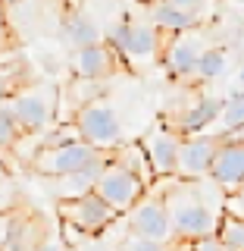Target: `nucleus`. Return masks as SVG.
Segmentation results:
<instances>
[{
	"label": "nucleus",
	"mask_w": 244,
	"mask_h": 251,
	"mask_svg": "<svg viewBox=\"0 0 244 251\" xmlns=\"http://www.w3.org/2000/svg\"><path fill=\"white\" fill-rule=\"evenodd\" d=\"M0 3H3V6H10V3H16V0H0Z\"/></svg>",
	"instance_id": "32"
},
{
	"label": "nucleus",
	"mask_w": 244,
	"mask_h": 251,
	"mask_svg": "<svg viewBox=\"0 0 244 251\" xmlns=\"http://www.w3.org/2000/svg\"><path fill=\"white\" fill-rule=\"evenodd\" d=\"M238 88L244 91V63H241V66H238Z\"/></svg>",
	"instance_id": "31"
},
{
	"label": "nucleus",
	"mask_w": 244,
	"mask_h": 251,
	"mask_svg": "<svg viewBox=\"0 0 244 251\" xmlns=\"http://www.w3.org/2000/svg\"><path fill=\"white\" fill-rule=\"evenodd\" d=\"M203 53V44L198 35L185 31V35H172V41L166 47V66L176 78H191L198 69V60Z\"/></svg>",
	"instance_id": "13"
},
{
	"label": "nucleus",
	"mask_w": 244,
	"mask_h": 251,
	"mask_svg": "<svg viewBox=\"0 0 244 251\" xmlns=\"http://www.w3.org/2000/svg\"><path fill=\"white\" fill-rule=\"evenodd\" d=\"M178 145H182V138L176 135L172 129H154L151 135L144 138V157H147V163H151V170H154V176H163V179H169V176H176V167H178Z\"/></svg>",
	"instance_id": "11"
},
{
	"label": "nucleus",
	"mask_w": 244,
	"mask_h": 251,
	"mask_svg": "<svg viewBox=\"0 0 244 251\" xmlns=\"http://www.w3.org/2000/svg\"><path fill=\"white\" fill-rule=\"evenodd\" d=\"M166 251H191V242H176V245H166Z\"/></svg>",
	"instance_id": "29"
},
{
	"label": "nucleus",
	"mask_w": 244,
	"mask_h": 251,
	"mask_svg": "<svg viewBox=\"0 0 244 251\" xmlns=\"http://www.w3.org/2000/svg\"><path fill=\"white\" fill-rule=\"evenodd\" d=\"M169 210L172 223V239L176 242H200L216 235L219 217H222V204H210V198L200 192V179L182 182L178 188L163 198Z\"/></svg>",
	"instance_id": "1"
},
{
	"label": "nucleus",
	"mask_w": 244,
	"mask_h": 251,
	"mask_svg": "<svg viewBox=\"0 0 244 251\" xmlns=\"http://www.w3.org/2000/svg\"><path fill=\"white\" fill-rule=\"evenodd\" d=\"M35 251H63V245H60L57 239H50V235H44V239H38Z\"/></svg>",
	"instance_id": "28"
},
{
	"label": "nucleus",
	"mask_w": 244,
	"mask_h": 251,
	"mask_svg": "<svg viewBox=\"0 0 244 251\" xmlns=\"http://www.w3.org/2000/svg\"><path fill=\"white\" fill-rule=\"evenodd\" d=\"M222 145V138L213 135V132H200V135H185L182 145H178V167L176 176L185 179V182H194V179H207L210 167H213V157Z\"/></svg>",
	"instance_id": "8"
},
{
	"label": "nucleus",
	"mask_w": 244,
	"mask_h": 251,
	"mask_svg": "<svg viewBox=\"0 0 244 251\" xmlns=\"http://www.w3.org/2000/svg\"><path fill=\"white\" fill-rule=\"evenodd\" d=\"M63 251H75V248H63Z\"/></svg>",
	"instance_id": "33"
},
{
	"label": "nucleus",
	"mask_w": 244,
	"mask_h": 251,
	"mask_svg": "<svg viewBox=\"0 0 244 251\" xmlns=\"http://www.w3.org/2000/svg\"><path fill=\"white\" fill-rule=\"evenodd\" d=\"M151 25L156 31H169V35H185V31H191L198 25V16L178 10V6H169L163 3V0H156L151 6Z\"/></svg>",
	"instance_id": "15"
},
{
	"label": "nucleus",
	"mask_w": 244,
	"mask_h": 251,
	"mask_svg": "<svg viewBox=\"0 0 244 251\" xmlns=\"http://www.w3.org/2000/svg\"><path fill=\"white\" fill-rule=\"evenodd\" d=\"M19 138H22L19 123L13 120L10 107L0 104V151H10V148H16V145H19Z\"/></svg>",
	"instance_id": "21"
},
{
	"label": "nucleus",
	"mask_w": 244,
	"mask_h": 251,
	"mask_svg": "<svg viewBox=\"0 0 244 251\" xmlns=\"http://www.w3.org/2000/svg\"><path fill=\"white\" fill-rule=\"evenodd\" d=\"M10 113L19 123L22 135H35V132L50 129L53 113H57V91L53 85H28V88L16 91L10 98Z\"/></svg>",
	"instance_id": "3"
},
{
	"label": "nucleus",
	"mask_w": 244,
	"mask_h": 251,
	"mask_svg": "<svg viewBox=\"0 0 244 251\" xmlns=\"http://www.w3.org/2000/svg\"><path fill=\"white\" fill-rule=\"evenodd\" d=\"M0 179H3V176H0Z\"/></svg>",
	"instance_id": "34"
},
{
	"label": "nucleus",
	"mask_w": 244,
	"mask_h": 251,
	"mask_svg": "<svg viewBox=\"0 0 244 251\" xmlns=\"http://www.w3.org/2000/svg\"><path fill=\"white\" fill-rule=\"evenodd\" d=\"M207 179L222 192H235L244 185V138H222Z\"/></svg>",
	"instance_id": "10"
},
{
	"label": "nucleus",
	"mask_w": 244,
	"mask_h": 251,
	"mask_svg": "<svg viewBox=\"0 0 244 251\" xmlns=\"http://www.w3.org/2000/svg\"><path fill=\"white\" fill-rule=\"evenodd\" d=\"M13 25H10V16H6V6L0 3V53H6L13 47Z\"/></svg>",
	"instance_id": "24"
},
{
	"label": "nucleus",
	"mask_w": 244,
	"mask_h": 251,
	"mask_svg": "<svg viewBox=\"0 0 244 251\" xmlns=\"http://www.w3.org/2000/svg\"><path fill=\"white\" fill-rule=\"evenodd\" d=\"M31 220L25 214H10L6 217V235H3V248L0 251H35L38 239L31 235Z\"/></svg>",
	"instance_id": "17"
},
{
	"label": "nucleus",
	"mask_w": 244,
	"mask_h": 251,
	"mask_svg": "<svg viewBox=\"0 0 244 251\" xmlns=\"http://www.w3.org/2000/svg\"><path fill=\"white\" fill-rule=\"evenodd\" d=\"M97 157H104V151L91 148L88 141L82 138H69V141H60V145H47L41 154L35 157V170L41 176H50V179H63V176H72V173L85 170L88 163H94Z\"/></svg>",
	"instance_id": "4"
},
{
	"label": "nucleus",
	"mask_w": 244,
	"mask_h": 251,
	"mask_svg": "<svg viewBox=\"0 0 244 251\" xmlns=\"http://www.w3.org/2000/svg\"><path fill=\"white\" fill-rule=\"evenodd\" d=\"M19 207V188H16L10 179H0V217H10Z\"/></svg>",
	"instance_id": "22"
},
{
	"label": "nucleus",
	"mask_w": 244,
	"mask_h": 251,
	"mask_svg": "<svg viewBox=\"0 0 244 251\" xmlns=\"http://www.w3.org/2000/svg\"><path fill=\"white\" fill-rule=\"evenodd\" d=\"M63 38L75 47H88V44H97L100 41V28L94 25V19L88 13H69L63 19Z\"/></svg>",
	"instance_id": "16"
},
{
	"label": "nucleus",
	"mask_w": 244,
	"mask_h": 251,
	"mask_svg": "<svg viewBox=\"0 0 244 251\" xmlns=\"http://www.w3.org/2000/svg\"><path fill=\"white\" fill-rule=\"evenodd\" d=\"M216 242L222 245V251H244V217H232V214L219 217Z\"/></svg>",
	"instance_id": "20"
},
{
	"label": "nucleus",
	"mask_w": 244,
	"mask_h": 251,
	"mask_svg": "<svg viewBox=\"0 0 244 251\" xmlns=\"http://www.w3.org/2000/svg\"><path fill=\"white\" fill-rule=\"evenodd\" d=\"M116 66V53L110 50L107 41H97V44H88V47H78L72 53V69L78 78L85 82H97V78H107Z\"/></svg>",
	"instance_id": "12"
},
{
	"label": "nucleus",
	"mask_w": 244,
	"mask_h": 251,
	"mask_svg": "<svg viewBox=\"0 0 244 251\" xmlns=\"http://www.w3.org/2000/svg\"><path fill=\"white\" fill-rule=\"evenodd\" d=\"M225 66H229V53H225L222 47H203L194 75H198V82L210 85V82H216V78L225 75Z\"/></svg>",
	"instance_id": "19"
},
{
	"label": "nucleus",
	"mask_w": 244,
	"mask_h": 251,
	"mask_svg": "<svg viewBox=\"0 0 244 251\" xmlns=\"http://www.w3.org/2000/svg\"><path fill=\"white\" fill-rule=\"evenodd\" d=\"M3 235H6V217H0V248H3Z\"/></svg>",
	"instance_id": "30"
},
{
	"label": "nucleus",
	"mask_w": 244,
	"mask_h": 251,
	"mask_svg": "<svg viewBox=\"0 0 244 251\" xmlns=\"http://www.w3.org/2000/svg\"><path fill=\"white\" fill-rule=\"evenodd\" d=\"M163 3L178 6V10H185V13H191V16H200V10H203L207 0H163Z\"/></svg>",
	"instance_id": "26"
},
{
	"label": "nucleus",
	"mask_w": 244,
	"mask_h": 251,
	"mask_svg": "<svg viewBox=\"0 0 244 251\" xmlns=\"http://www.w3.org/2000/svg\"><path fill=\"white\" fill-rule=\"evenodd\" d=\"M94 195L119 217V214H129L144 198V179L132 167H125L122 160H107L104 173L94 182Z\"/></svg>",
	"instance_id": "2"
},
{
	"label": "nucleus",
	"mask_w": 244,
	"mask_h": 251,
	"mask_svg": "<svg viewBox=\"0 0 244 251\" xmlns=\"http://www.w3.org/2000/svg\"><path fill=\"white\" fill-rule=\"evenodd\" d=\"M191 251H222V245H219V242H216V235H210V239L191 242Z\"/></svg>",
	"instance_id": "27"
},
{
	"label": "nucleus",
	"mask_w": 244,
	"mask_h": 251,
	"mask_svg": "<svg viewBox=\"0 0 244 251\" xmlns=\"http://www.w3.org/2000/svg\"><path fill=\"white\" fill-rule=\"evenodd\" d=\"M75 135L82 141H88L91 148H97V151L119 145V138H122L119 113L110 104H104V100H88L75 113Z\"/></svg>",
	"instance_id": "6"
},
{
	"label": "nucleus",
	"mask_w": 244,
	"mask_h": 251,
	"mask_svg": "<svg viewBox=\"0 0 244 251\" xmlns=\"http://www.w3.org/2000/svg\"><path fill=\"white\" fill-rule=\"evenodd\" d=\"M219 113H222V100L203 94V98H198V100H194V104L182 113L178 126H182L185 135H200V132H207L210 126H216Z\"/></svg>",
	"instance_id": "14"
},
{
	"label": "nucleus",
	"mask_w": 244,
	"mask_h": 251,
	"mask_svg": "<svg viewBox=\"0 0 244 251\" xmlns=\"http://www.w3.org/2000/svg\"><path fill=\"white\" fill-rule=\"evenodd\" d=\"M110 50L119 53V57L138 63H154L156 53H160V31H156L151 22H116L110 28Z\"/></svg>",
	"instance_id": "5"
},
{
	"label": "nucleus",
	"mask_w": 244,
	"mask_h": 251,
	"mask_svg": "<svg viewBox=\"0 0 244 251\" xmlns=\"http://www.w3.org/2000/svg\"><path fill=\"white\" fill-rule=\"evenodd\" d=\"M219 135H232L244 129V91L235 88L229 98H222V113H219Z\"/></svg>",
	"instance_id": "18"
},
{
	"label": "nucleus",
	"mask_w": 244,
	"mask_h": 251,
	"mask_svg": "<svg viewBox=\"0 0 244 251\" xmlns=\"http://www.w3.org/2000/svg\"><path fill=\"white\" fill-rule=\"evenodd\" d=\"M60 217H63V223H66V226H72V229L85 232V235L104 232L107 226L116 220V214H113V210H110L94 192L78 195V198L60 201Z\"/></svg>",
	"instance_id": "7"
},
{
	"label": "nucleus",
	"mask_w": 244,
	"mask_h": 251,
	"mask_svg": "<svg viewBox=\"0 0 244 251\" xmlns=\"http://www.w3.org/2000/svg\"><path fill=\"white\" fill-rule=\"evenodd\" d=\"M129 226H132V235H138V239L156 242V245H172L169 210L160 198H141L129 210Z\"/></svg>",
	"instance_id": "9"
},
{
	"label": "nucleus",
	"mask_w": 244,
	"mask_h": 251,
	"mask_svg": "<svg viewBox=\"0 0 244 251\" xmlns=\"http://www.w3.org/2000/svg\"><path fill=\"white\" fill-rule=\"evenodd\" d=\"M222 214H232V217H244V185L229 192V198L222 201Z\"/></svg>",
	"instance_id": "23"
},
{
	"label": "nucleus",
	"mask_w": 244,
	"mask_h": 251,
	"mask_svg": "<svg viewBox=\"0 0 244 251\" xmlns=\"http://www.w3.org/2000/svg\"><path fill=\"white\" fill-rule=\"evenodd\" d=\"M122 251H166V245H156V242H147V239L132 235V239L122 245Z\"/></svg>",
	"instance_id": "25"
}]
</instances>
